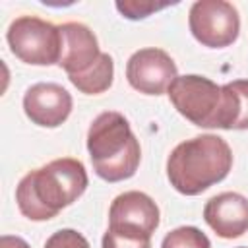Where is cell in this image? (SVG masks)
I'll use <instances>...</instances> for the list:
<instances>
[{"label":"cell","instance_id":"2e32d148","mask_svg":"<svg viewBox=\"0 0 248 248\" xmlns=\"http://www.w3.org/2000/svg\"><path fill=\"white\" fill-rule=\"evenodd\" d=\"M169 6V2H161V4H157V2H143V0H130V2H116V10L124 16V17H128V19H143V17H147V16H151L153 12H157V10H163V8H167Z\"/></svg>","mask_w":248,"mask_h":248},{"label":"cell","instance_id":"9a60e30c","mask_svg":"<svg viewBox=\"0 0 248 248\" xmlns=\"http://www.w3.org/2000/svg\"><path fill=\"white\" fill-rule=\"evenodd\" d=\"M45 248H91V246L87 238L76 229H60L46 238Z\"/></svg>","mask_w":248,"mask_h":248},{"label":"cell","instance_id":"4fadbf2b","mask_svg":"<svg viewBox=\"0 0 248 248\" xmlns=\"http://www.w3.org/2000/svg\"><path fill=\"white\" fill-rule=\"evenodd\" d=\"M112 78H114V62H112V56L107 52H103L101 58L93 64V68H89L87 72L78 76H68L72 85L85 95L105 93L112 85Z\"/></svg>","mask_w":248,"mask_h":248},{"label":"cell","instance_id":"277c9868","mask_svg":"<svg viewBox=\"0 0 248 248\" xmlns=\"http://www.w3.org/2000/svg\"><path fill=\"white\" fill-rule=\"evenodd\" d=\"M6 39L10 50L25 64L52 66L60 62V27L46 19H41L37 16H19L10 23Z\"/></svg>","mask_w":248,"mask_h":248},{"label":"cell","instance_id":"5b68a950","mask_svg":"<svg viewBox=\"0 0 248 248\" xmlns=\"http://www.w3.org/2000/svg\"><path fill=\"white\" fill-rule=\"evenodd\" d=\"M174 108L200 128H217L221 112V85L205 76H178L169 87Z\"/></svg>","mask_w":248,"mask_h":248},{"label":"cell","instance_id":"30bf717a","mask_svg":"<svg viewBox=\"0 0 248 248\" xmlns=\"http://www.w3.org/2000/svg\"><path fill=\"white\" fill-rule=\"evenodd\" d=\"M62 35V52L58 66L68 76H78L93 68V64L101 58L99 43L95 33L78 21H68L58 25Z\"/></svg>","mask_w":248,"mask_h":248},{"label":"cell","instance_id":"9c48e42d","mask_svg":"<svg viewBox=\"0 0 248 248\" xmlns=\"http://www.w3.org/2000/svg\"><path fill=\"white\" fill-rule=\"evenodd\" d=\"M27 118L43 128H56L72 112V95L58 83L41 81L31 85L23 95Z\"/></svg>","mask_w":248,"mask_h":248},{"label":"cell","instance_id":"8992f818","mask_svg":"<svg viewBox=\"0 0 248 248\" xmlns=\"http://www.w3.org/2000/svg\"><path fill=\"white\" fill-rule=\"evenodd\" d=\"M188 25L198 43L209 48H223L240 33L238 10L225 0H198L188 14Z\"/></svg>","mask_w":248,"mask_h":248},{"label":"cell","instance_id":"ba28073f","mask_svg":"<svg viewBox=\"0 0 248 248\" xmlns=\"http://www.w3.org/2000/svg\"><path fill=\"white\" fill-rule=\"evenodd\" d=\"M176 78V64L163 48H140L126 62L128 83L143 95H163Z\"/></svg>","mask_w":248,"mask_h":248},{"label":"cell","instance_id":"e0dca14e","mask_svg":"<svg viewBox=\"0 0 248 248\" xmlns=\"http://www.w3.org/2000/svg\"><path fill=\"white\" fill-rule=\"evenodd\" d=\"M103 248H151V238H134L107 229L103 234Z\"/></svg>","mask_w":248,"mask_h":248},{"label":"cell","instance_id":"7c38bea8","mask_svg":"<svg viewBox=\"0 0 248 248\" xmlns=\"http://www.w3.org/2000/svg\"><path fill=\"white\" fill-rule=\"evenodd\" d=\"M221 130H248V79L221 85Z\"/></svg>","mask_w":248,"mask_h":248},{"label":"cell","instance_id":"5bb4252c","mask_svg":"<svg viewBox=\"0 0 248 248\" xmlns=\"http://www.w3.org/2000/svg\"><path fill=\"white\" fill-rule=\"evenodd\" d=\"M161 248H211V242L196 227H178L163 238Z\"/></svg>","mask_w":248,"mask_h":248},{"label":"cell","instance_id":"6da1fadb","mask_svg":"<svg viewBox=\"0 0 248 248\" xmlns=\"http://www.w3.org/2000/svg\"><path fill=\"white\" fill-rule=\"evenodd\" d=\"M87 184V170L79 159H54L19 180L16 203L23 217L31 221H48L74 203L85 192Z\"/></svg>","mask_w":248,"mask_h":248},{"label":"cell","instance_id":"ac0fdd59","mask_svg":"<svg viewBox=\"0 0 248 248\" xmlns=\"http://www.w3.org/2000/svg\"><path fill=\"white\" fill-rule=\"evenodd\" d=\"M0 248H29V244L19 238V236H14V234H4L0 238Z\"/></svg>","mask_w":248,"mask_h":248},{"label":"cell","instance_id":"7a4b0ae2","mask_svg":"<svg viewBox=\"0 0 248 248\" xmlns=\"http://www.w3.org/2000/svg\"><path fill=\"white\" fill-rule=\"evenodd\" d=\"M231 169L232 151L229 143L215 134H202L180 141L167 159L169 182L184 196L202 194L221 182Z\"/></svg>","mask_w":248,"mask_h":248},{"label":"cell","instance_id":"d6986e66","mask_svg":"<svg viewBox=\"0 0 248 248\" xmlns=\"http://www.w3.org/2000/svg\"><path fill=\"white\" fill-rule=\"evenodd\" d=\"M238 248H248V246H238Z\"/></svg>","mask_w":248,"mask_h":248},{"label":"cell","instance_id":"8fae6325","mask_svg":"<svg viewBox=\"0 0 248 248\" xmlns=\"http://www.w3.org/2000/svg\"><path fill=\"white\" fill-rule=\"evenodd\" d=\"M205 223L221 238H236L248 231V200L238 192H223L207 200Z\"/></svg>","mask_w":248,"mask_h":248},{"label":"cell","instance_id":"3957f363","mask_svg":"<svg viewBox=\"0 0 248 248\" xmlns=\"http://www.w3.org/2000/svg\"><path fill=\"white\" fill-rule=\"evenodd\" d=\"M87 151L97 176L107 182H120L134 176L141 159L140 141L130 122L116 110H105L91 122Z\"/></svg>","mask_w":248,"mask_h":248},{"label":"cell","instance_id":"52a82bcc","mask_svg":"<svg viewBox=\"0 0 248 248\" xmlns=\"http://www.w3.org/2000/svg\"><path fill=\"white\" fill-rule=\"evenodd\" d=\"M159 207L147 194L130 190L112 200L108 209V231L134 238H151L159 227Z\"/></svg>","mask_w":248,"mask_h":248}]
</instances>
